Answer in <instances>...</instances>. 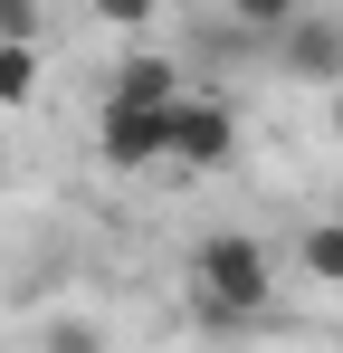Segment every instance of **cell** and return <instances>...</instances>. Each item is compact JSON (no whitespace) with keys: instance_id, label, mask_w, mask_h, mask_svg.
<instances>
[{"instance_id":"1","label":"cell","mask_w":343,"mask_h":353,"mask_svg":"<svg viewBox=\"0 0 343 353\" xmlns=\"http://www.w3.org/2000/svg\"><path fill=\"white\" fill-rule=\"evenodd\" d=\"M181 96V67L172 58H124L105 86V115H96V163L105 172H153L163 163V115Z\"/></svg>"},{"instance_id":"2","label":"cell","mask_w":343,"mask_h":353,"mask_svg":"<svg viewBox=\"0 0 343 353\" xmlns=\"http://www.w3.org/2000/svg\"><path fill=\"white\" fill-rule=\"evenodd\" d=\"M191 305H200L210 325H258V315L277 305V258H267V239L210 230L191 248Z\"/></svg>"},{"instance_id":"3","label":"cell","mask_w":343,"mask_h":353,"mask_svg":"<svg viewBox=\"0 0 343 353\" xmlns=\"http://www.w3.org/2000/svg\"><path fill=\"white\" fill-rule=\"evenodd\" d=\"M163 163L172 172H229V163H238V105L181 86L172 115H163Z\"/></svg>"},{"instance_id":"4","label":"cell","mask_w":343,"mask_h":353,"mask_svg":"<svg viewBox=\"0 0 343 353\" xmlns=\"http://www.w3.org/2000/svg\"><path fill=\"white\" fill-rule=\"evenodd\" d=\"M286 77H305V86H343V19H286Z\"/></svg>"},{"instance_id":"5","label":"cell","mask_w":343,"mask_h":353,"mask_svg":"<svg viewBox=\"0 0 343 353\" xmlns=\"http://www.w3.org/2000/svg\"><path fill=\"white\" fill-rule=\"evenodd\" d=\"M0 105H39V39H0Z\"/></svg>"},{"instance_id":"6","label":"cell","mask_w":343,"mask_h":353,"mask_svg":"<svg viewBox=\"0 0 343 353\" xmlns=\"http://www.w3.org/2000/svg\"><path fill=\"white\" fill-rule=\"evenodd\" d=\"M305 277L315 287H343V220H315L305 230Z\"/></svg>"},{"instance_id":"7","label":"cell","mask_w":343,"mask_h":353,"mask_svg":"<svg viewBox=\"0 0 343 353\" xmlns=\"http://www.w3.org/2000/svg\"><path fill=\"white\" fill-rule=\"evenodd\" d=\"M86 10L105 19L114 39H134V29H153V19H163V0H86Z\"/></svg>"},{"instance_id":"8","label":"cell","mask_w":343,"mask_h":353,"mask_svg":"<svg viewBox=\"0 0 343 353\" xmlns=\"http://www.w3.org/2000/svg\"><path fill=\"white\" fill-rule=\"evenodd\" d=\"M229 10H238V29H267V39H277V29L305 10V0H229Z\"/></svg>"},{"instance_id":"9","label":"cell","mask_w":343,"mask_h":353,"mask_svg":"<svg viewBox=\"0 0 343 353\" xmlns=\"http://www.w3.org/2000/svg\"><path fill=\"white\" fill-rule=\"evenodd\" d=\"M0 39H39V0H0Z\"/></svg>"},{"instance_id":"10","label":"cell","mask_w":343,"mask_h":353,"mask_svg":"<svg viewBox=\"0 0 343 353\" xmlns=\"http://www.w3.org/2000/svg\"><path fill=\"white\" fill-rule=\"evenodd\" d=\"M48 353H105V344H96V334H76V325H57V334H48Z\"/></svg>"},{"instance_id":"11","label":"cell","mask_w":343,"mask_h":353,"mask_svg":"<svg viewBox=\"0 0 343 353\" xmlns=\"http://www.w3.org/2000/svg\"><path fill=\"white\" fill-rule=\"evenodd\" d=\"M334 124H343V86H334Z\"/></svg>"}]
</instances>
